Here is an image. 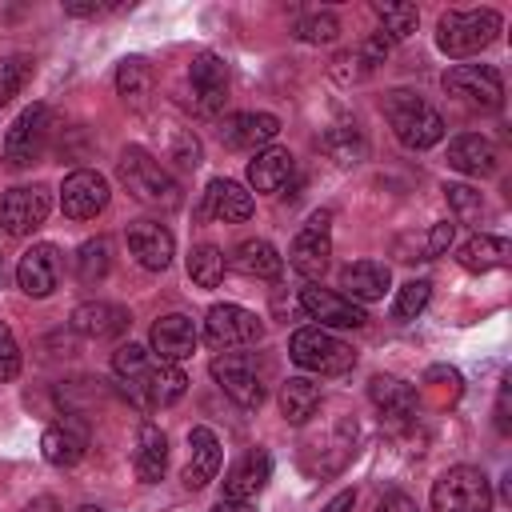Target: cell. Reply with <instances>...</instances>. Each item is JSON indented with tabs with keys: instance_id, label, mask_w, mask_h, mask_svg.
I'll return each instance as SVG.
<instances>
[{
	"instance_id": "cell-28",
	"label": "cell",
	"mask_w": 512,
	"mask_h": 512,
	"mask_svg": "<svg viewBox=\"0 0 512 512\" xmlns=\"http://www.w3.org/2000/svg\"><path fill=\"white\" fill-rule=\"evenodd\" d=\"M292 172H296V160H292L288 148H260L248 160V184L256 192H280V188H288Z\"/></svg>"
},
{
	"instance_id": "cell-40",
	"label": "cell",
	"mask_w": 512,
	"mask_h": 512,
	"mask_svg": "<svg viewBox=\"0 0 512 512\" xmlns=\"http://www.w3.org/2000/svg\"><path fill=\"white\" fill-rule=\"evenodd\" d=\"M148 364H152V352L140 348V344H120V348L112 352V372L124 380V388H132V384L148 372Z\"/></svg>"
},
{
	"instance_id": "cell-1",
	"label": "cell",
	"mask_w": 512,
	"mask_h": 512,
	"mask_svg": "<svg viewBox=\"0 0 512 512\" xmlns=\"http://www.w3.org/2000/svg\"><path fill=\"white\" fill-rule=\"evenodd\" d=\"M504 20L496 8H468V12H444L440 24H436V44L444 56L452 60H464V56H476L484 52L496 36H500Z\"/></svg>"
},
{
	"instance_id": "cell-26",
	"label": "cell",
	"mask_w": 512,
	"mask_h": 512,
	"mask_svg": "<svg viewBox=\"0 0 512 512\" xmlns=\"http://www.w3.org/2000/svg\"><path fill=\"white\" fill-rule=\"evenodd\" d=\"M448 164L464 176H492L496 172V144L480 132H464L448 144Z\"/></svg>"
},
{
	"instance_id": "cell-31",
	"label": "cell",
	"mask_w": 512,
	"mask_h": 512,
	"mask_svg": "<svg viewBox=\"0 0 512 512\" xmlns=\"http://www.w3.org/2000/svg\"><path fill=\"white\" fill-rule=\"evenodd\" d=\"M228 264L240 276H256V280H276L284 272V256L268 240H244V244H236V252L228 256Z\"/></svg>"
},
{
	"instance_id": "cell-25",
	"label": "cell",
	"mask_w": 512,
	"mask_h": 512,
	"mask_svg": "<svg viewBox=\"0 0 512 512\" xmlns=\"http://www.w3.org/2000/svg\"><path fill=\"white\" fill-rule=\"evenodd\" d=\"M388 284H392V272H388V264H380V260H356V264H348L344 272H340V296H348L352 304H372V300H380L384 292H388Z\"/></svg>"
},
{
	"instance_id": "cell-51",
	"label": "cell",
	"mask_w": 512,
	"mask_h": 512,
	"mask_svg": "<svg viewBox=\"0 0 512 512\" xmlns=\"http://www.w3.org/2000/svg\"><path fill=\"white\" fill-rule=\"evenodd\" d=\"M212 512H256V508H252V504H244V500H224V496H220V504H216Z\"/></svg>"
},
{
	"instance_id": "cell-27",
	"label": "cell",
	"mask_w": 512,
	"mask_h": 512,
	"mask_svg": "<svg viewBox=\"0 0 512 512\" xmlns=\"http://www.w3.org/2000/svg\"><path fill=\"white\" fill-rule=\"evenodd\" d=\"M252 208H256L252 204V192H244L236 180H212L208 192H204L200 216H216L224 224H240V220L252 216Z\"/></svg>"
},
{
	"instance_id": "cell-11",
	"label": "cell",
	"mask_w": 512,
	"mask_h": 512,
	"mask_svg": "<svg viewBox=\"0 0 512 512\" xmlns=\"http://www.w3.org/2000/svg\"><path fill=\"white\" fill-rule=\"evenodd\" d=\"M48 208H52V196L48 188L32 184V188H12L4 192L0 200V228L8 236H32L44 220H48Z\"/></svg>"
},
{
	"instance_id": "cell-18",
	"label": "cell",
	"mask_w": 512,
	"mask_h": 512,
	"mask_svg": "<svg viewBox=\"0 0 512 512\" xmlns=\"http://www.w3.org/2000/svg\"><path fill=\"white\" fill-rule=\"evenodd\" d=\"M280 132V120L272 112H232L224 116V128H220V140L228 148H240V152H256V148H268Z\"/></svg>"
},
{
	"instance_id": "cell-41",
	"label": "cell",
	"mask_w": 512,
	"mask_h": 512,
	"mask_svg": "<svg viewBox=\"0 0 512 512\" xmlns=\"http://www.w3.org/2000/svg\"><path fill=\"white\" fill-rule=\"evenodd\" d=\"M336 32H340V20L332 12H308L296 20V36L304 44H328V40H336Z\"/></svg>"
},
{
	"instance_id": "cell-19",
	"label": "cell",
	"mask_w": 512,
	"mask_h": 512,
	"mask_svg": "<svg viewBox=\"0 0 512 512\" xmlns=\"http://www.w3.org/2000/svg\"><path fill=\"white\" fill-rule=\"evenodd\" d=\"M128 248H132V256L140 260V268L164 272V268L172 264L176 240H172V232H168L160 220H136V224H128Z\"/></svg>"
},
{
	"instance_id": "cell-16",
	"label": "cell",
	"mask_w": 512,
	"mask_h": 512,
	"mask_svg": "<svg viewBox=\"0 0 512 512\" xmlns=\"http://www.w3.org/2000/svg\"><path fill=\"white\" fill-rule=\"evenodd\" d=\"M56 280H60V252H56V244H32L20 256V264H16L20 292L32 296V300H44V296H52Z\"/></svg>"
},
{
	"instance_id": "cell-45",
	"label": "cell",
	"mask_w": 512,
	"mask_h": 512,
	"mask_svg": "<svg viewBox=\"0 0 512 512\" xmlns=\"http://www.w3.org/2000/svg\"><path fill=\"white\" fill-rule=\"evenodd\" d=\"M444 192H448V200H452V208H456L460 216H476V212H480V192H472V188H464V184H448Z\"/></svg>"
},
{
	"instance_id": "cell-23",
	"label": "cell",
	"mask_w": 512,
	"mask_h": 512,
	"mask_svg": "<svg viewBox=\"0 0 512 512\" xmlns=\"http://www.w3.org/2000/svg\"><path fill=\"white\" fill-rule=\"evenodd\" d=\"M188 464H184V488H192V492H200L216 472H220V460H224V448H220V440H216V432L212 428H192L188 432Z\"/></svg>"
},
{
	"instance_id": "cell-49",
	"label": "cell",
	"mask_w": 512,
	"mask_h": 512,
	"mask_svg": "<svg viewBox=\"0 0 512 512\" xmlns=\"http://www.w3.org/2000/svg\"><path fill=\"white\" fill-rule=\"evenodd\" d=\"M376 512H420V508H416V500H408L404 492H388Z\"/></svg>"
},
{
	"instance_id": "cell-21",
	"label": "cell",
	"mask_w": 512,
	"mask_h": 512,
	"mask_svg": "<svg viewBox=\"0 0 512 512\" xmlns=\"http://www.w3.org/2000/svg\"><path fill=\"white\" fill-rule=\"evenodd\" d=\"M128 312L112 300H84L72 308V328L88 340H116L120 332H128Z\"/></svg>"
},
{
	"instance_id": "cell-52",
	"label": "cell",
	"mask_w": 512,
	"mask_h": 512,
	"mask_svg": "<svg viewBox=\"0 0 512 512\" xmlns=\"http://www.w3.org/2000/svg\"><path fill=\"white\" fill-rule=\"evenodd\" d=\"M76 512H104V508H76Z\"/></svg>"
},
{
	"instance_id": "cell-35",
	"label": "cell",
	"mask_w": 512,
	"mask_h": 512,
	"mask_svg": "<svg viewBox=\"0 0 512 512\" xmlns=\"http://www.w3.org/2000/svg\"><path fill=\"white\" fill-rule=\"evenodd\" d=\"M376 16H380V36H384L388 44L408 40V36L416 32V20H420L416 4H380Z\"/></svg>"
},
{
	"instance_id": "cell-2",
	"label": "cell",
	"mask_w": 512,
	"mask_h": 512,
	"mask_svg": "<svg viewBox=\"0 0 512 512\" xmlns=\"http://www.w3.org/2000/svg\"><path fill=\"white\" fill-rule=\"evenodd\" d=\"M116 168H120L124 188L140 204H148V208H180V184H176V176L156 156H148L144 148H136V144L124 148Z\"/></svg>"
},
{
	"instance_id": "cell-32",
	"label": "cell",
	"mask_w": 512,
	"mask_h": 512,
	"mask_svg": "<svg viewBox=\"0 0 512 512\" xmlns=\"http://www.w3.org/2000/svg\"><path fill=\"white\" fill-rule=\"evenodd\" d=\"M320 408V384H312L308 376H288L280 384V412L288 424H308Z\"/></svg>"
},
{
	"instance_id": "cell-44",
	"label": "cell",
	"mask_w": 512,
	"mask_h": 512,
	"mask_svg": "<svg viewBox=\"0 0 512 512\" xmlns=\"http://www.w3.org/2000/svg\"><path fill=\"white\" fill-rule=\"evenodd\" d=\"M16 376H20V344H16L12 328L0 320V384H8Z\"/></svg>"
},
{
	"instance_id": "cell-24",
	"label": "cell",
	"mask_w": 512,
	"mask_h": 512,
	"mask_svg": "<svg viewBox=\"0 0 512 512\" xmlns=\"http://www.w3.org/2000/svg\"><path fill=\"white\" fill-rule=\"evenodd\" d=\"M40 452H44V460H48L52 468H72V464H80L84 452H88V432H84L76 420H56V424L44 428Z\"/></svg>"
},
{
	"instance_id": "cell-48",
	"label": "cell",
	"mask_w": 512,
	"mask_h": 512,
	"mask_svg": "<svg viewBox=\"0 0 512 512\" xmlns=\"http://www.w3.org/2000/svg\"><path fill=\"white\" fill-rule=\"evenodd\" d=\"M176 160H180V168H196L200 164V144L192 136H176Z\"/></svg>"
},
{
	"instance_id": "cell-30",
	"label": "cell",
	"mask_w": 512,
	"mask_h": 512,
	"mask_svg": "<svg viewBox=\"0 0 512 512\" xmlns=\"http://www.w3.org/2000/svg\"><path fill=\"white\" fill-rule=\"evenodd\" d=\"M132 468L144 484H156L168 468V436L156 424H140L136 432V452H132Z\"/></svg>"
},
{
	"instance_id": "cell-46",
	"label": "cell",
	"mask_w": 512,
	"mask_h": 512,
	"mask_svg": "<svg viewBox=\"0 0 512 512\" xmlns=\"http://www.w3.org/2000/svg\"><path fill=\"white\" fill-rule=\"evenodd\" d=\"M452 232H456V224H452V220L432 224V232L424 236V256H440V252L452 244Z\"/></svg>"
},
{
	"instance_id": "cell-17",
	"label": "cell",
	"mask_w": 512,
	"mask_h": 512,
	"mask_svg": "<svg viewBox=\"0 0 512 512\" xmlns=\"http://www.w3.org/2000/svg\"><path fill=\"white\" fill-rule=\"evenodd\" d=\"M148 340H152V356H156V360L180 364V360H188V356L196 352L200 332H196V324H192L184 312H168V316H160V320L152 324Z\"/></svg>"
},
{
	"instance_id": "cell-34",
	"label": "cell",
	"mask_w": 512,
	"mask_h": 512,
	"mask_svg": "<svg viewBox=\"0 0 512 512\" xmlns=\"http://www.w3.org/2000/svg\"><path fill=\"white\" fill-rule=\"evenodd\" d=\"M116 92L132 108H144L148 104V96H152V72H148V64L140 56L120 60V68H116Z\"/></svg>"
},
{
	"instance_id": "cell-4",
	"label": "cell",
	"mask_w": 512,
	"mask_h": 512,
	"mask_svg": "<svg viewBox=\"0 0 512 512\" xmlns=\"http://www.w3.org/2000/svg\"><path fill=\"white\" fill-rule=\"evenodd\" d=\"M288 356H292L304 372H316V376H340V372H348V368L356 364V352H352L340 336H332L328 328H316V324L292 332Z\"/></svg>"
},
{
	"instance_id": "cell-7",
	"label": "cell",
	"mask_w": 512,
	"mask_h": 512,
	"mask_svg": "<svg viewBox=\"0 0 512 512\" xmlns=\"http://www.w3.org/2000/svg\"><path fill=\"white\" fill-rule=\"evenodd\" d=\"M212 380L240 404V408H260L264 404V368L248 352H220L212 360Z\"/></svg>"
},
{
	"instance_id": "cell-37",
	"label": "cell",
	"mask_w": 512,
	"mask_h": 512,
	"mask_svg": "<svg viewBox=\"0 0 512 512\" xmlns=\"http://www.w3.org/2000/svg\"><path fill=\"white\" fill-rule=\"evenodd\" d=\"M424 396H432V404H452L460 392H464V380H460V372L456 368H448V364H432L428 372H424V388H420Z\"/></svg>"
},
{
	"instance_id": "cell-36",
	"label": "cell",
	"mask_w": 512,
	"mask_h": 512,
	"mask_svg": "<svg viewBox=\"0 0 512 512\" xmlns=\"http://www.w3.org/2000/svg\"><path fill=\"white\" fill-rule=\"evenodd\" d=\"M224 252L220 248H212V244H200V248H192L188 252V276H192V284H200V288H216L220 280H224Z\"/></svg>"
},
{
	"instance_id": "cell-42",
	"label": "cell",
	"mask_w": 512,
	"mask_h": 512,
	"mask_svg": "<svg viewBox=\"0 0 512 512\" xmlns=\"http://www.w3.org/2000/svg\"><path fill=\"white\" fill-rule=\"evenodd\" d=\"M428 296H432V284H428V280H408V284H404V288L396 292L392 316H396V320H416V316L424 312Z\"/></svg>"
},
{
	"instance_id": "cell-12",
	"label": "cell",
	"mask_w": 512,
	"mask_h": 512,
	"mask_svg": "<svg viewBox=\"0 0 512 512\" xmlns=\"http://www.w3.org/2000/svg\"><path fill=\"white\" fill-rule=\"evenodd\" d=\"M352 440H356V424H352L348 416H332L328 428H324V436H320V432H316V436H304L300 460H308V456L316 452L320 460L312 464V476H328V472H336V468L348 460Z\"/></svg>"
},
{
	"instance_id": "cell-39",
	"label": "cell",
	"mask_w": 512,
	"mask_h": 512,
	"mask_svg": "<svg viewBox=\"0 0 512 512\" xmlns=\"http://www.w3.org/2000/svg\"><path fill=\"white\" fill-rule=\"evenodd\" d=\"M320 144H324V152H328L336 164H356V160L364 156V140H360V132H356V128H348V124L328 128Z\"/></svg>"
},
{
	"instance_id": "cell-6",
	"label": "cell",
	"mask_w": 512,
	"mask_h": 512,
	"mask_svg": "<svg viewBox=\"0 0 512 512\" xmlns=\"http://www.w3.org/2000/svg\"><path fill=\"white\" fill-rule=\"evenodd\" d=\"M444 92L456 96L464 108L496 112L504 104V80L492 64H456L444 72Z\"/></svg>"
},
{
	"instance_id": "cell-50",
	"label": "cell",
	"mask_w": 512,
	"mask_h": 512,
	"mask_svg": "<svg viewBox=\"0 0 512 512\" xmlns=\"http://www.w3.org/2000/svg\"><path fill=\"white\" fill-rule=\"evenodd\" d=\"M352 504H356V492H348V488H344V492H336L320 512H352Z\"/></svg>"
},
{
	"instance_id": "cell-22",
	"label": "cell",
	"mask_w": 512,
	"mask_h": 512,
	"mask_svg": "<svg viewBox=\"0 0 512 512\" xmlns=\"http://www.w3.org/2000/svg\"><path fill=\"white\" fill-rule=\"evenodd\" d=\"M184 388H188V376L180 372V364L152 360V364H148V372H144V376L132 384V396H136L140 404L168 408V404H176V400L184 396Z\"/></svg>"
},
{
	"instance_id": "cell-10",
	"label": "cell",
	"mask_w": 512,
	"mask_h": 512,
	"mask_svg": "<svg viewBox=\"0 0 512 512\" xmlns=\"http://www.w3.org/2000/svg\"><path fill=\"white\" fill-rule=\"evenodd\" d=\"M328 256H332V212L320 208V212H312L308 224L296 232V240H292V248H288V264H292L300 276L316 280V276H324Z\"/></svg>"
},
{
	"instance_id": "cell-8",
	"label": "cell",
	"mask_w": 512,
	"mask_h": 512,
	"mask_svg": "<svg viewBox=\"0 0 512 512\" xmlns=\"http://www.w3.org/2000/svg\"><path fill=\"white\" fill-rule=\"evenodd\" d=\"M48 136H52V108L48 104L24 108L12 120L8 136H4V160H8V168H28L32 160H40Z\"/></svg>"
},
{
	"instance_id": "cell-33",
	"label": "cell",
	"mask_w": 512,
	"mask_h": 512,
	"mask_svg": "<svg viewBox=\"0 0 512 512\" xmlns=\"http://www.w3.org/2000/svg\"><path fill=\"white\" fill-rule=\"evenodd\" d=\"M460 268H468V272H492V268H504L508 264V240L504 236H488V232H480V236H472V240H464L460 244Z\"/></svg>"
},
{
	"instance_id": "cell-47",
	"label": "cell",
	"mask_w": 512,
	"mask_h": 512,
	"mask_svg": "<svg viewBox=\"0 0 512 512\" xmlns=\"http://www.w3.org/2000/svg\"><path fill=\"white\" fill-rule=\"evenodd\" d=\"M116 8H120V4H100V0H88V4L68 0V4H64L68 16H104V12H116Z\"/></svg>"
},
{
	"instance_id": "cell-3",
	"label": "cell",
	"mask_w": 512,
	"mask_h": 512,
	"mask_svg": "<svg viewBox=\"0 0 512 512\" xmlns=\"http://www.w3.org/2000/svg\"><path fill=\"white\" fill-rule=\"evenodd\" d=\"M384 112H388V120H392V132H396V140L404 144V148H416V152H424V148H432V144H440L444 140V120H440V112L432 108V104H424L416 92H388L384 96Z\"/></svg>"
},
{
	"instance_id": "cell-13",
	"label": "cell",
	"mask_w": 512,
	"mask_h": 512,
	"mask_svg": "<svg viewBox=\"0 0 512 512\" xmlns=\"http://www.w3.org/2000/svg\"><path fill=\"white\" fill-rule=\"evenodd\" d=\"M188 92H192L196 112L216 116L228 100V64L216 52H200L188 68Z\"/></svg>"
},
{
	"instance_id": "cell-9",
	"label": "cell",
	"mask_w": 512,
	"mask_h": 512,
	"mask_svg": "<svg viewBox=\"0 0 512 512\" xmlns=\"http://www.w3.org/2000/svg\"><path fill=\"white\" fill-rule=\"evenodd\" d=\"M264 336V320L240 304H212L208 316H204V340L220 352H232V348H244V344H256Z\"/></svg>"
},
{
	"instance_id": "cell-43",
	"label": "cell",
	"mask_w": 512,
	"mask_h": 512,
	"mask_svg": "<svg viewBox=\"0 0 512 512\" xmlns=\"http://www.w3.org/2000/svg\"><path fill=\"white\" fill-rule=\"evenodd\" d=\"M28 76H32V60L28 56H12V60L0 64V108L28 84Z\"/></svg>"
},
{
	"instance_id": "cell-14",
	"label": "cell",
	"mask_w": 512,
	"mask_h": 512,
	"mask_svg": "<svg viewBox=\"0 0 512 512\" xmlns=\"http://www.w3.org/2000/svg\"><path fill=\"white\" fill-rule=\"evenodd\" d=\"M300 308L312 320H320L316 328H364L368 324V316H364L360 304H352L348 296H340L332 288H320V284L300 288Z\"/></svg>"
},
{
	"instance_id": "cell-29",
	"label": "cell",
	"mask_w": 512,
	"mask_h": 512,
	"mask_svg": "<svg viewBox=\"0 0 512 512\" xmlns=\"http://www.w3.org/2000/svg\"><path fill=\"white\" fill-rule=\"evenodd\" d=\"M368 400L380 408L384 420H408L416 412V388L396 380V376H372L368 380Z\"/></svg>"
},
{
	"instance_id": "cell-38",
	"label": "cell",
	"mask_w": 512,
	"mask_h": 512,
	"mask_svg": "<svg viewBox=\"0 0 512 512\" xmlns=\"http://www.w3.org/2000/svg\"><path fill=\"white\" fill-rule=\"evenodd\" d=\"M76 276H80L84 284H96V280L108 276V240H104V236L84 240V244L76 248Z\"/></svg>"
},
{
	"instance_id": "cell-15",
	"label": "cell",
	"mask_w": 512,
	"mask_h": 512,
	"mask_svg": "<svg viewBox=\"0 0 512 512\" xmlns=\"http://www.w3.org/2000/svg\"><path fill=\"white\" fill-rule=\"evenodd\" d=\"M60 208L68 220H92L108 208V180L92 168H76L60 188Z\"/></svg>"
},
{
	"instance_id": "cell-20",
	"label": "cell",
	"mask_w": 512,
	"mask_h": 512,
	"mask_svg": "<svg viewBox=\"0 0 512 512\" xmlns=\"http://www.w3.org/2000/svg\"><path fill=\"white\" fill-rule=\"evenodd\" d=\"M268 476H272V456H268L264 448L244 452V456L224 472V500H244V504L256 500V496L264 492Z\"/></svg>"
},
{
	"instance_id": "cell-5",
	"label": "cell",
	"mask_w": 512,
	"mask_h": 512,
	"mask_svg": "<svg viewBox=\"0 0 512 512\" xmlns=\"http://www.w3.org/2000/svg\"><path fill=\"white\" fill-rule=\"evenodd\" d=\"M432 512H492V480L480 468H448L432 484Z\"/></svg>"
}]
</instances>
